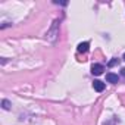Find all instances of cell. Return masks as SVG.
<instances>
[{
    "label": "cell",
    "mask_w": 125,
    "mask_h": 125,
    "mask_svg": "<svg viewBox=\"0 0 125 125\" xmlns=\"http://www.w3.org/2000/svg\"><path fill=\"white\" fill-rule=\"evenodd\" d=\"M121 74H122V75L125 77V68H122V69H121Z\"/></svg>",
    "instance_id": "9"
},
{
    "label": "cell",
    "mask_w": 125,
    "mask_h": 125,
    "mask_svg": "<svg viewBox=\"0 0 125 125\" xmlns=\"http://www.w3.org/2000/svg\"><path fill=\"white\" fill-rule=\"evenodd\" d=\"M88 47H90V44H88L87 41H84V43H80V44H78L77 50H78L80 53H87V52H88Z\"/></svg>",
    "instance_id": "5"
},
{
    "label": "cell",
    "mask_w": 125,
    "mask_h": 125,
    "mask_svg": "<svg viewBox=\"0 0 125 125\" xmlns=\"http://www.w3.org/2000/svg\"><path fill=\"white\" fill-rule=\"evenodd\" d=\"M59 25H60V21H59V19H54L53 24L50 25V28L47 30V34H46L47 41L54 43V41L57 40V37H59Z\"/></svg>",
    "instance_id": "1"
},
{
    "label": "cell",
    "mask_w": 125,
    "mask_h": 125,
    "mask_svg": "<svg viewBox=\"0 0 125 125\" xmlns=\"http://www.w3.org/2000/svg\"><path fill=\"white\" fill-rule=\"evenodd\" d=\"M54 5H60V6H66L68 2H54Z\"/></svg>",
    "instance_id": "8"
},
{
    "label": "cell",
    "mask_w": 125,
    "mask_h": 125,
    "mask_svg": "<svg viewBox=\"0 0 125 125\" xmlns=\"http://www.w3.org/2000/svg\"><path fill=\"white\" fill-rule=\"evenodd\" d=\"M118 63H119V59H115V57H113L112 60H109V63H107V66H109V68H112V66H116Z\"/></svg>",
    "instance_id": "7"
},
{
    "label": "cell",
    "mask_w": 125,
    "mask_h": 125,
    "mask_svg": "<svg viewBox=\"0 0 125 125\" xmlns=\"http://www.w3.org/2000/svg\"><path fill=\"white\" fill-rule=\"evenodd\" d=\"M104 87H106V85H104V83H102L100 80H94V81H93V88H94L96 91H99V93H100V91H103V90H104Z\"/></svg>",
    "instance_id": "4"
},
{
    "label": "cell",
    "mask_w": 125,
    "mask_h": 125,
    "mask_svg": "<svg viewBox=\"0 0 125 125\" xmlns=\"http://www.w3.org/2000/svg\"><path fill=\"white\" fill-rule=\"evenodd\" d=\"M106 81L110 83V84H116V83L119 81V77H118L116 74H113V72H107V74H106Z\"/></svg>",
    "instance_id": "3"
},
{
    "label": "cell",
    "mask_w": 125,
    "mask_h": 125,
    "mask_svg": "<svg viewBox=\"0 0 125 125\" xmlns=\"http://www.w3.org/2000/svg\"><path fill=\"white\" fill-rule=\"evenodd\" d=\"M10 106H12V103H10L9 100H6V99L2 100V107H3L5 110H10Z\"/></svg>",
    "instance_id": "6"
},
{
    "label": "cell",
    "mask_w": 125,
    "mask_h": 125,
    "mask_svg": "<svg viewBox=\"0 0 125 125\" xmlns=\"http://www.w3.org/2000/svg\"><path fill=\"white\" fill-rule=\"evenodd\" d=\"M104 71V66L102 63H93L91 65V74L93 75H102Z\"/></svg>",
    "instance_id": "2"
},
{
    "label": "cell",
    "mask_w": 125,
    "mask_h": 125,
    "mask_svg": "<svg viewBox=\"0 0 125 125\" xmlns=\"http://www.w3.org/2000/svg\"><path fill=\"white\" fill-rule=\"evenodd\" d=\"M122 59H124V60H125V53H124V57H122Z\"/></svg>",
    "instance_id": "10"
}]
</instances>
